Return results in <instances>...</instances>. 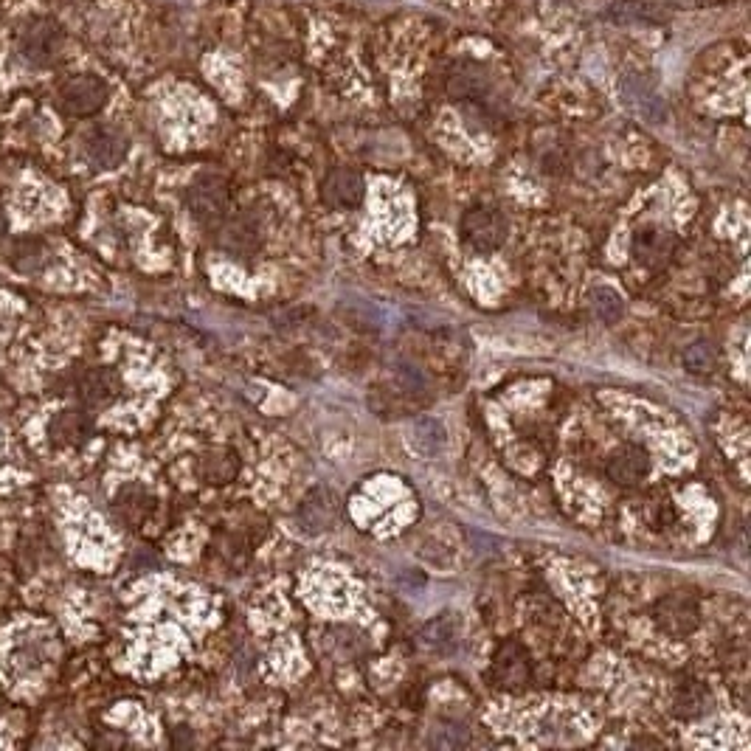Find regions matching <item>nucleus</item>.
Instances as JSON below:
<instances>
[{
    "label": "nucleus",
    "mask_w": 751,
    "mask_h": 751,
    "mask_svg": "<svg viewBox=\"0 0 751 751\" xmlns=\"http://www.w3.org/2000/svg\"><path fill=\"white\" fill-rule=\"evenodd\" d=\"M91 428V414L82 411V408H74V411H62L51 420L48 436H51L54 445H82L91 436Z\"/></svg>",
    "instance_id": "obj_11"
},
{
    "label": "nucleus",
    "mask_w": 751,
    "mask_h": 751,
    "mask_svg": "<svg viewBox=\"0 0 751 751\" xmlns=\"http://www.w3.org/2000/svg\"><path fill=\"white\" fill-rule=\"evenodd\" d=\"M3 234H6V220L0 217V240H3Z\"/></svg>",
    "instance_id": "obj_25"
},
{
    "label": "nucleus",
    "mask_w": 751,
    "mask_h": 751,
    "mask_svg": "<svg viewBox=\"0 0 751 751\" xmlns=\"http://www.w3.org/2000/svg\"><path fill=\"white\" fill-rule=\"evenodd\" d=\"M622 96H625V102H628L642 119L650 121V124H661V121L667 119V110H664L661 96L647 85L642 76H625V79H622Z\"/></svg>",
    "instance_id": "obj_9"
},
{
    "label": "nucleus",
    "mask_w": 751,
    "mask_h": 751,
    "mask_svg": "<svg viewBox=\"0 0 751 751\" xmlns=\"http://www.w3.org/2000/svg\"><path fill=\"white\" fill-rule=\"evenodd\" d=\"M259 245H262V237H259V228L251 220H237L223 234V248L231 251V254L242 256V259L254 256L259 251Z\"/></svg>",
    "instance_id": "obj_15"
},
{
    "label": "nucleus",
    "mask_w": 751,
    "mask_h": 751,
    "mask_svg": "<svg viewBox=\"0 0 751 751\" xmlns=\"http://www.w3.org/2000/svg\"><path fill=\"white\" fill-rule=\"evenodd\" d=\"M62 40H65V34H62L57 20L34 17L20 34V48H23L26 60L34 62V65H51L62 51Z\"/></svg>",
    "instance_id": "obj_4"
},
{
    "label": "nucleus",
    "mask_w": 751,
    "mask_h": 751,
    "mask_svg": "<svg viewBox=\"0 0 751 751\" xmlns=\"http://www.w3.org/2000/svg\"><path fill=\"white\" fill-rule=\"evenodd\" d=\"M670 251H673V240L659 228H645L633 240V254L642 265H659L670 256Z\"/></svg>",
    "instance_id": "obj_14"
},
{
    "label": "nucleus",
    "mask_w": 751,
    "mask_h": 751,
    "mask_svg": "<svg viewBox=\"0 0 751 751\" xmlns=\"http://www.w3.org/2000/svg\"><path fill=\"white\" fill-rule=\"evenodd\" d=\"M659 625L664 631L676 633V636L695 631V625H698V605L690 597H684V594L667 597L659 605Z\"/></svg>",
    "instance_id": "obj_12"
},
{
    "label": "nucleus",
    "mask_w": 751,
    "mask_h": 751,
    "mask_svg": "<svg viewBox=\"0 0 751 751\" xmlns=\"http://www.w3.org/2000/svg\"><path fill=\"white\" fill-rule=\"evenodd\" d=\"M456 622H453L451 614H442L439 619H434L425 633H422V639H425V645L434 647L439 653H448L453 645H456Z\"/></svg>",
    "instance_id": "obj_21"
},
{
    "label": "nucleus",
    "mask_w": 751,
    "mask_h": 751,
    "mask_svg": "<svg viewBox=\"0 0 751 751\" xmlns=\"http://www.w3.org/2000/svg\"><path fill=\"white\" fill-rule=\"evenodd\" d=\"M487 93V76L473 68H459L448 79V96L451 99H481Z\"/></svg>",
    "instance_id": "obj_18"
},
{
    "label": "nucleus",
    "mask_w": 751,
    "mask_h": 751,
    "mask_svg": "<svg viewBox=\"0 0 751 751\" xmlns=\"http://www.w3.org/2000/svg\"><path fill=\"white\" fill-rule=\"evenodd\" d=\"M462 237L476 251H484V254L496 251L507 240V220L498 209L476 206V209L465 211V217H462Z\"/></svg>",
    "instance_id": "obj_3"
},
{
    "label": "nucleus",
    "mask_w": 751,
    "mask_h": 751,
    "mask_svg": "<svg viewBox=\"0 0 751 751\" xmlns=\"http://www.w3.org/2000/svg\"><path fill=\"white\" fill-rule=\"evenodd\" d=\"M119 377L113 369H105V366H91V369H82L79 375L74 377V394L82 400V406L88 408H102L107 406L116 394H119Z\"/></svg>",
    "instance_id": "obj_6"
},
{
    "label": "nucleus",
    "mask_w": 751,
    "mask_h": 751,
    "mask_svg": "<svg viewBox=\"0 0 751 751\" xmlns=\"http://www.w3.org/2000/svg\"><path fill=\"white\" fill-rule=\"evenodd\" d=\"M411 442H414V448L425 453V456H434L436 451H442V448H445V428H442V422L431 420V417L420 420L414 425Z\"/></svg>",
    "instance_id": "obj_20"
},
{
    "label": "nucleus",
    "mask_w": 751,
    "mask_h": 751,
    "mask_svg": "<svg viewBox=\"0 0 751 751\" xmlns=\"http://www.w3.org/2000/svg\"><path fill=\"white\" fill-rule=\"evenodd\" d=\"M647 473H650V459L642 448H622L608 462V476L622 487H633V484L645 481Z\"/></svg>",
    "instance_id": "obj_10"
},
{
    "label": "nucleus",
    "mask_w": 751,
    "mask_h": 751,
    "mask_svg": "<svg viewBox=\"0 0 751 751\" xmlns=\"http://www.w3.org/2000/svg\"><path fill=\"white\" fill-rule=\"evenodd\" d=\"M608 17L619 26H633V23L661 26L667 20V12L656 3H650V0H619L608 9Z\"/></svg>",
    "instance_id": "obj_13"
},
{
    "label": "nucleus",
    "mask_w": 751,
    "mask_h": 751,
    "mask_svg": "<svg viewBox=\"0 0 751 751\" xmlns=\"http://www.w3.org/2000/svg\"><path fill=\"white\" fill-rule=\"evenodd\" d=\"M240 459L231 451H209L200 459V476L211 484H226L237 476Z\"/></svg>",
    "instance_id": "obj_16"
},
{
    "label": "nucleus",
    "mask_w": 751,
    "mask_h": 751,
    "mask_svg": "<svg viewBox=\"0 0 751 751\" xmlns=\"http://www.w3.org/2000/svg\"><path fill=\"white\" fill-rule=\"evenodd\" d=\"M431 743H434V746H442V749H456V746H465L467 729H465V726H442V729H436V732H434Z\"/></svg>",
    "instance_id": "obj_24"
},
{
    "label": "nucleus",
    "mask_w": 751,
    "mask_h": 751,
    "mask_svg": "<svg viewBox=\"0 0 751 751\" xmlns=\"http://www.w3.org/2000/svg\"><path fill=\"white\" fill-rule=\"evenodd\" d=\"M107 96H110V91H107L105 79L93 74L65 79L60 85V93H57L62 113H68L74 119H88L93 113H99L107 105Z\"/></svg>",
    "instance_id": "obj_1"
},
{
    "label": "nucleus",
    "mask_w": 751,
    "mask_h": 751,
    "mask_svg": "<svg viewBox=\"0 0 751 751\" xmlns=\"http://www.w3.org/2000/svg\"><path fill=\"white\" fill-rule=\"evenodd\" d=\"M335 521H338V498L324 487H318L304 498L296 512V524L304 535H324L335 526Z\"/></svg>",
    "instance_id": "obj_5"
},
{
    "label": "nucleus",
    "mask_w": 751,
    "mask_h": 751,
    "mask_svg": "<svg viewBox=\"0 0 751 751\" xmlns=\"http://www.w3.org/2000/svg\"><path fill=\"white\" fill-rule=\"evenodd\" d=\"M718 363V349L709 344V341H695L692 346H687L684 352V366L690 369L692 375H706L712 372Z\"/></svg>",
    "instance_id": "obj_23"
},
{
    "label": "nucleus",
    "mask_w": 751,
    "mask_h": 751,
    "mask_svg": "<svg viewBox=\"0 0 751 751\" xmlns=\"http://www.w3.org/2000/svg\"><path fill=\"white\" fill-rule=\"evenodd\" d=\"M706 704H709V695L701 684H687L681 687L676 695V715L678 718H698L704 715Z\"/></svg>",
    "instance_id": "obj_22"
},
{
    "label": "nucleus",
    "mask_w": 751,
    "mask_h": 751,
    "mask_svg": "<svg viewBox=\"0 0 751 751\" xmlns=\"http://www.w3.org/2000/svg\"><path fill=\"white\" fill-rule=\"evenodd\" d=\"M588 304H591L594 316L605 321V324H616L619 318L625 316V301L611 287H594L591 296H588Z\"/></svg>",
    "instance_id": "obj_19"
},
{
    "label": "nucleus",
    "mask_w": 751,
    "mask_h": 751,
    "mask_svg": "<svg viewBox=\"0 0 751 751\" xmlns=\"http://www.w3.org/2000/svg\"><path fill=\"white\" fill-rule=\"evenodd\" d=\"M186 206L192 211L197 223L203 226H217L228 211V189L217 175H203L197 178L189 192H186Z\"/></svg>",
    "instance_id": "obj_2"
},
{
    "label": "nucleus",
    "mask_w": 751,
    "mask_h": 751,
    "mask_svg": "<svg viewBox=\"0 0 751 751\" xmlns=\"http://www.w3.org/2000/svg\"><path fill=\"white\" fill-rule=\"evenodd\" d=\"M363 195H366V186L355 169L341 166V169H332L324 178V200L332 209H355V206H361Z\"/></svg>",
    "instance_id": "obj_7"
},
{
    "label": "nucleus",
    "mask_w": 751,
    "mask_h": 751,
    "mask_svg": "<svg viewBox=\"0 0 751 751\" xmlns=\"http://www.w3.org/2000/svg\"><path fill=\"white\" fill-rule=\"evenodd\" d=\"M12 265L20 273H37L48 265V245L43 240H20L12 248Z\"/></svg>",
    "instance_id": "obj_17"
},
{
    "label": "nucleus",
    "mask_w": 751,
    "mask_h": 751,
    "mask_svg": "<svg viewBox=\"0 0 751 751\" xmlns=\"http://www.w3.org/2000/svg\"><path fill=\"white\" fill-rule=\"evenodd\" d=\"M127 138L121 130H113V127H99L88 136V144H85V152L91 158L93 166L99 169H116V166L127 158Z\"/></svg>",
    "instance_id": "obj_8"
}]
</instances>
